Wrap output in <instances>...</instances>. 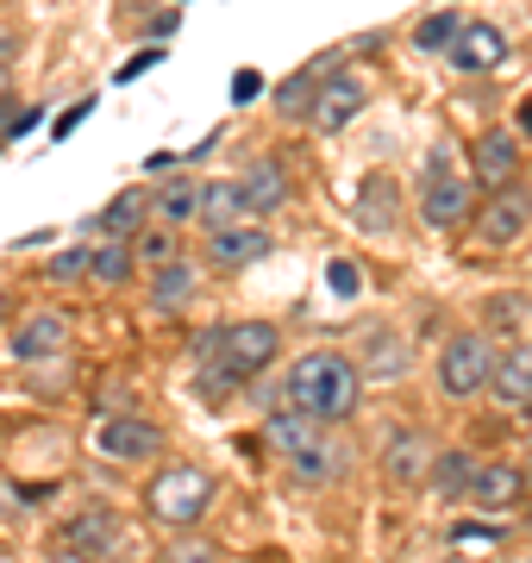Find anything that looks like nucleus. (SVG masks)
Returning <instances> with one entry per match:
<instances>
[{"label": "nucleus", "mask_w": 532, "mask_h": 563, "mask_svg": "<svg viewBox=\"0 0 532 563\" xmlns=\"http://www.w3.org/2000/svg\"><path fill=\"white\" fill-rule=\"evenodd\" d=\"M326 69H332V57L326 63H308L301 76H288L282 88H276V113H282V120H308L313 101H320V81H326Z\"/></svg>", "instance_id": "obj_21"}, {"label": "nucleus", "mask_w": 532, "mask_h": 563, "mask_svg": "<svg viewBox=\"0 0 532 563\" xmlns=\"http://www.w3.org/2000/svg\"><path fill=\"white\" fill-rule=\"evenodd\" d=\"M63 344H69V320H63V313H51V307L13 325V357H20V363L63 357Z\"/></svg>", "instance_id": "obj_16"}, {"label": "nucleus", "mask_w": 532, "mask_h": 563, "mask_svg": "<svg viewBox=\"0 0 532 563\" xmlns=\"http://www.w3.org/2000/svg\"><path fill=\"white\" fill-rule=\"evenodd\" d=\"M326 288H332V295H357V263H351V257H332V263H326Z\"/></svg>", "instance_id": "obj_32"}, {"label": "nucleus", "mask_w": 532, "mask_h": 563, "mask_svg": "<svg viewBox=\"0 0 532 563\" xmlns=\"http://www.w3.org/2000/svg\"><path fill=\"white\" fill-rule=\"evenodd\" d=\"M470 169L483 188H508L513 176H520V144L508 139V132H483V139L470 144Z\"/></svg>", "instance_id": "obj_18"}, {"label": "nucleus", "mask_w": 532, "mask_h": 563, "mask_svg": "<svg viewBox=\"0 0 532 563\" xmlns=\"http://www.w3.org/2000/svg\"><path fill=\"white\" fill-rule=\"evenodd\" d=\"M276 351H282V332L269 320H232L220 325V357L207 363L213 376H207V388H232V383H251L257 369H269L276 363Z\"/></svg>", "instance_id": "obj_3"}, {"label": "nucleus", "mask_w": 532, "mask_h": 563, "mask_svg": "<svg viewBox=\"0 0 532 563\" xmlns=\"http://www.w3.org/2000/svg\"><path fill=\"white\" fill-rule=\"evenodd\" d=\"M239 188H245L251 213H276V207H288V169L276 157H257L245 176H239Z\"/></svg>", "instance_id": "obj_19"}, {"label": "nucleus", "mask_w": 532, "mask_h": 563, "mask_svg": "<svg viewBox=\"0 0 532 563\" xmlns=\"http://www.w3.org/2000/svg\"><path fill=\"white\" fill-rule=\"evenodd\" d=\"M132 239H101L95 244V282H107V288H120L125 276H132Z\"/></svg>", "instance_id": "obj_27"}, {"label": "nucleus", "mask_w": 532, "mask_h": 563, "mask_svg": "<svg viewBox=\"0 0 532 563\" xmlns=\"http://www.w3.org/2000/svg\"><path fill=\"white\" fill-rule=\"evenodd\" d=\"M13 51H20V44H13V38H0V63H7V57H13Z\"/></svg>", "instance_id": "obj_44"}, {"label": "nucleus", "mask_w": 532, "mask_h": 563, "mask_svg": "<svg viewBox=\"0 0 532 563\" xmlns=\"http://www.w3.org/2000/svg\"><path fill=\"white\" fill-rule=\"evenodd\" d=\"M144 169H151V176H169V169H176V157H169V151H157V157H144Z\"/></svg>", "instance_id": "obj_41"}, {"label": "nucleus", "mask_w": 532, "mask_h": 563, "mask_svg": "<svg viewBox=\"0 0 532 563\" xmlns=\"http://www.w3.org/2000/svg\"><path fill=\"white\" fill-rule=\"evenodd\" d=\"M257 95H264V76H257V69H239V76H232V101L251 107Z\"/></svg>", "instance_id": "obj_33"}, {"label": "nucleus", "mask_w": 532, "mask_h": 563, "mask_svg": "<svg viewBox=\"0 0 532 563\" xmlns=\"http://www.w3.org/2000/svg\"><path fill=\"white\" fill-rule=\"evenodd\" d=\"M151 301H157V313H182L188 301H195V269L188 263H157V276H151Z\"/></svg>", "instance_id": "obj_24"}, {"label": "nucleus", "mask_w": 532, "mask_h": 563, "mask_svg": "<svg viewBox=\"0 0 532 563\" xmlns=\"http://www.w3.org/2000/svg\"><path fill=\"white\" fill-rule=\"evenodd\" d=\"M95 451L113 463H144V457L164 451V432H157V420H144V413H107L95 426Z\"/></svg>", "instance_id": "obj_6"}, {"label": "nucleus", "mask_w": 532, "mask_h": 563, "mask_svg": "<svg viewBox=\"0 0 532 563\" xmlns=\"http://www.w3.org/2000/svg\"><path fill=\"white\" fill-rule=\"evenodd\" d=\"M495 363H501V351H495L489 332H457V339L439 351V388H445L451 401H470V395L489 388Z\"/></svg>", "instance_id": "obj_4"}, {"label": "nucleus", "mask_w": 532, "mask_h": 563, "mask_svg": "<svg viewBox=\"0 0 532 563\" xmlns=\"http://www.w3.org/2000/svg\"><path fill=\"white\" fill-rule=\"evenodd\" d=\"M44 113L38 107H13V113H7V125H0V132H7V139H25V132H32V125H38Z\"/></svg>", "instance_id": "obj_34"}, {"label": "nucleus", "mask_w": 532, "mask_h": 563, "mask_svg": "<svg viewBox=\"0 0 532 563\" xmlns=\"http://www.w3.org/2000/svg\"><path fill=\"white\" fill-rule=\"evenodd\" d=\"M144 220H157V195H144V188H120L95 220H82V239H88V232H101V239H132V232H144Z\"/></svg>", "instance_id": "obj_10"}, {"label": "nucleus", "mask_w": 532, "mask_h": 563, "mask_svg": "<svg viewBox=\"0 0 532 563\" xmlns=\"http://www.w3.org/2000/svg\"><path fill=\"white\" fill-rule=\"evenodd\" d=\"M364 395V369L345 351H308V357L288 369V407H308L313 420H351V407Z\"/></svg>", "instance_id": "obj_1"}, {"label": "nucleus", "mask_w": 532, "mask_h": 563, "mask_svg": "<svg viewBox=\"0 0 532 563\" xmlns=\"http://www.w3.org/2000/svg\"><path fill=\"white\" fill-rule=\"evenodd\" d=\"M420 220H426L432 232H451V225L476 220V195H470V181L451 169L445 151H432V163H426V201H420Z\"/></svg>", "instance_id": "obj_5"}, {"label": "nucleus", "mask_w": 532, "mask_h": 563, "mask_svg": "<svg viewBox=\"0 0 532 563\" xmlns=\"http://www.w3.org/2000/svg\"><path fill=\"white\" fill-rule=\"evenodd\" d=\"M457 38H464V20H457V13H432V20H420V32H413L420 51H445V57H451Z\"/></svg>", "instance_id": "obj_28"}, {"label": "nucleus", "mask_w": 532, "mask_h": 563, "mask_svg": "<svg viewBox=\"0 0 532 563\" xmlns=\"http://www.w3.org/2000/svg\"><path fill=\"white\" fill-rule=\"evenodd\" d=\"M213 507V476L201 463H164L151 488H144V514L164 526V532H195Z\"/></svg>", "instance_id": "obj_2"}, {"label": "nucleus", "mask_w": 532, "mask_h": 563, "mask_svg": "<svg viewBox=\"0 0 532 563\" xmlns=\"http://www.w3.org/2000/svg\"><path fill=\"white\" fill-rule=\"evenodd\" d=\"M527 463H476V483H470V501L489 507V514H501V507H513L520 495H527Z\"/></svg>", "instance_id": "obj_14"}, {"label": "nucleus", "mask_w": 532, "mask_h": 563, "mask_svg": "<svg viewBox=\"0 0 532 563\" xmlns=\"http://www.w3.org/2000/svg\"><path fill=\"white\" fill-rule=\"evenodd\" d=\"M188 220H201V181L169 176L164 188H157V225H169V232H182Z\"/></svg>", "instance_id": "obj_22"}, {"label": "nucleus", "mask_w": 532, "mask_h": 563, "mask_svg": "<svg viewBox=\"0 0 532 563\" xmlns=\"http://www.w3.org/2000/svg\"><path fill=\"white\" fill-rule=\"evenodd\" d=\"M138 257H144V263H169V225H164V232H144V239H138Z\"/></svg>", "instance_id": "obj_35"}, {"label": "nucleus", "mask_w": 532, "mask_h": 563, "mask_svg": "<svg viewBox=\"0 0 532 563\" xmlns=\"http://www.w3.org/2000/svg\"><path fill=\"white\" fill-rule=\"evenodd\" d=\"M7 313H13V295H7V288H0V325H7Z\"/></svg>", "instance_id": "obj_43"}, {"label": "nucleus", "mask_w": 532, "mask_h": 563, "mask_svg": "<svg viewBox=\"0 0 532 563\" xmlns=\"http://www.w3.org/2000/svg\"><path fill=\"white\" fill-rule=\"evenodd\" d=\"M144 32H151V38L164 44V38H169V32H176V13H151V25H144Z\"/></svg>", "instance_id": "obj_38"}, {"label": "nucleus", "mask_w": 532, "mask_h": 563, "mask_svg": "<svg viewBox=\"0 0 532 563\" xmlns=\"http://www.w3.org/2000/svg\"><path fill=\"white\" fill-rule=\"evenodd\" d=\"M239 213H251L239 181H201V220H195V225H207V232H225V225H239Z\"/></svg>", "instance_id": "obj_23"}, {"label": "nucleus", "mask_w": 532, "mask_h": 563, "mask_svg": "<svg viewBox=\"0 0 532 563\" xmlns=\"http://www.w3.org/2000/svg\"><path fill=\"white\" fill-rule=\"evenodd\" d=\"M51 563H101V558H88V551H69V544H57V551H51Z\"/></svg>", "instance_id": "obj_40"}, {"label": "nucleus", "mask_w": 532, "mask_h": 563, "mask_svg": "<svg viewBox=\"0 0 532 563\" xmlns=\"http://www.w3.org/2000/svg\"><path fill=\"white\" fill-rule=\"evenodd\" d=\"M395 213H401V188H395V176H383V169H369L364 181H357V201H351V220L364 225V232H395Z\"/></svg>", "instance_id": "obj_12"}, {"label": "nucleus", "mask_w": 532, "mask_h": 563, "mask_svg": "<svg viewBox=\"0 0 532 563\" xmlns=\"http://www.w3.org/2000/svg\"><path fill=\"white\" fill-rule=\"evenodd\" d=\"M489 395L508 407H527L532 401V344H513V351H501V363H495L489 376Z\"/></svg>", "instance_id": "obj_20"}, {"label": "nucleus", "mask_w": 532, "mask_h": 563, "mask_svg": "<svg viewBox=\"0 0 532 563\" xmlns=\"http://www.w3.org/2000/svg\"><path fill=\"white\" fill-rule=\"evenodd\" d=\"M269 257V232L257 225H225V232H207V263L213 269H245V263Z\"/></svg>", "instance_id": "obj_17"}, {"label": "nucleus", "mask_w": 532, "mask_h": 563, "mask_svg": "<svg viewBox=\"0 0 532 563\" xmlns=\"http://www.w3.org/2000/svg\"><path fill=\"white\" fill-rule=\"evenodd\" d=\"M432 457H439V444L426 439V432H395L389 451H383V476H389L395 488H413L432 476Z\"/></svg>", "instance_id": "obj_13"}, {"label": "nucleus", "mask_w": 532, "mask_h": 563, "mask_svg": "<svg viewBox=\"0 0 532 563\" xmlns=\"http://www.w3.org/2000/svg\"><path fill=\"white\" fill-rule=\"evenodd\" d=\"M364 101H369V88L357 76H351L345 63H339V76H326L320 81V101H313V113H308V125L313 132H345L357 113H364Z\"/></svg>", "instance_id": "obj_9"}, {"label": "nucleus", "mask_w": 532, "mask_h": 563, "mask_svg": "<svg viewBox=\"0 0 532 563\" xmlns=\"http://www.w3.org/2000/svg\"><path fill=\"white\" fill-rule=\"evenodd\" d=\"M520 420H532V401H527V407H520Z\"/></svg>", "instance_id": "obj_45"}, {"label": "nucleus", "mask_w": 532, "mask_h": 563, "mask_svg": "<svg viewBox=\"0 0 532 563\" xmlns=\"http://www.w3.org/2000/svg\"><path fill=\"white\" fill-rule=\"evenodd\" d=\"M157 563H220V551H213L207 539H195V532H176V539L164 544V558H157Z\"/></svg>", "instance_id": "obj_30"}, {"label": "nucleus", "mask_w": 532, "mask_h": 563, "mask_svg": "<svg viewBox=\"0 0 532 563\" xmlns=\"http://www.w3.org/2000/svg\"><path fill=\"white\" fill-rule=\"evenodd\" d=\"M288 470H295V483H308V488H320V483H339L351 470V444L332 432V426H320L313 439H301L295 451H288Z\"/></svg>", "instance_id": "obj_7"}, {"label": "nucleus", "mask_w": 532, "mask_h": 563, "mask_svg": "<svg viewBox=\"0 0 532 563\" xmlns=\"http://www.w3.org/2000/svg\"><path fill=\"white\" fill-rule=\"evenodd\" d=\"M82 269H95V251H88V244H76V251L51 257V269H44V276H51V282H82Z\"/></svg>", "instance_id": "obj_31"}, {"label": "nucleus", "mask_w": 532, "mask_h": 563, "mask_svg": "<svg viewBox=\"0 0 532 563\" xmlns=\"http://www.w3.org/2000/svg\"><path fill=\"white\" fill-rule=\"evenodd\" d=\"M157 57H164V51H157V44H151V51H138V57H132V63H125V69H120V81L144 76V69H151V63H157Z\"/></svg>", "instance_id": "obj_37"}, {"label": "nucleus", "mask_w": 532, "mask_h": 563, "mask_svg": "<svg viewBox=\"0 0 532 563\" xmlns=\"http://www.w3.org/2000/svg\"><path fill=\"white\" fill-rule=\"evenodd\" d=\"M426 483L439 488V501H457V495H470L476 457H470V451H439V457H432V476H426Z\"/></svg>", "instance_id": "obj_25"}, {"label": "nucleus", "mask_w": 532, "mask_h": 563, "mask_svg": "<svg viewBox=\"0 0 532 563\" xmlns=\"http://www.w3.org/2000/svg\"><path fill=\"white\" fill-rule=\"evenodd\" d=\"M457 539H501V526H457Z\"/></svg>", "instance_id": "obj_39"}, {"label": "nucleus", "mask_w": 532, "mask_h": 563, "mask_svg": "<svg viewBox=\"0 0 532 563\" xmlns=\"http://www.w3.org/2000/svg\"><path fill=\"white\" fill-rule=\"evenodd\" d=\"M88 113H95V101H76V107H69V113L57 120V125H51V132H57V139H69V132H76V125H82Z\"/></svg>", "instance_id": "obj_36"}, {"label": "nucleus", "mask_w": 532, "mask_h": 563, "mask_svg": "<svg viewBox=\"0 0 532 563\" xmlns=\"http://www.w3.org/2000/svg\"><path fill=\"white\" fill-rule=\"evenodd\" d=\"M320 426H326V420H313L308 407H288V401H282V413L269 420V444H276V451H295V444H301V439H313Z\"/></svg>", "instance_id": "obj_26"}, {"label": "nucleus", "mask_w": 532, "mask_h": 563, "mask_svg": "<svg viewBox=\"0 0 532 563\" xmlns=\"http://www.w3.org/2000/svg\"><path fill=\"white\" fill-rule=\"evenodd\" d=\"M357 369H364V376H383V383H395V376L408 369V351H401L395 339H376V344H369V363H357Z\"/></svg>", "instance_id": "obj_29"}, {"label": "nucleus", "mask_w": 532, "mask_h": 563, "mask_svg": "<svg viewBox=\"0 0 532 563\" xmlns=\"http://www.w3.org/2000/svg\"><path fill=\"white\" fill-rule=\"evenodd\" d=\"M513 120H520V139H532V95L520 101V113H513Z\"/></svg>", "instance_id": "obj_42"}, {"label": "nucleus", "mask_w": 532, "mask_h": 563, "mask_svg": "<svg viewBox=\"0 0 532 563\" xmlns=\"http://www.w3.org/2000/svg\"><path fill=\"white\" fill-rule=\"evenodd\" d=\"M57 544L88 551V558H107V551L120 544V520H113V507H82V514H69L63 532H57Z\"/></svg>", "instance_id": "obj_15"}, {"label": "nucleus", "mask_w": 532, "mask_h": 563, "mask_svg": "<svg viewBox=\"0 0 532 563\" xmlns=\"http://www.w3.org/2000/svg\"><path fill=\"white\" fill-rule=\"evenodd\" d=\"M532 225V188L527 181H508V188H489V201L476 213V232L483 244H513Z\"/></svg>", "instance_id": "obj_8"}, {"label": "nucleus", "mask_w": 532, "mask_h": 563, "mask_svg": "<svg viewBox=\"0 0 532 563\" xmlns=\"http://www.w3.org/2000/svg\"><path fill=\"white\" fill-rule=\"evenodd\" d=\"M527 483H532V457H527Z\"/></svg>", "instance_id": "obj_46"}, {"label": "nucleus", "mask_w": 532, "mask_h": 563, "mask_svg": "<svg viewBox=\"0 0 532 563\" xmlns=\"http://www.w3.org/2000/svg\"><path fill=\"white\" fill-rule=\"evenodd\" d=\"M501 57H508V32L489 20H464V38L451 44V69L457 76H489Z\"/></svg>", "instance_id": "obj_11"}]
</instances>
